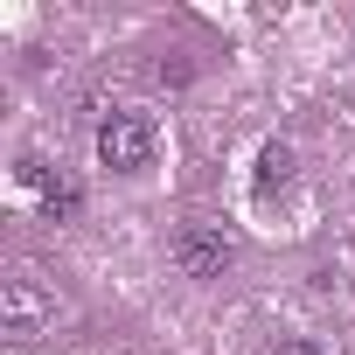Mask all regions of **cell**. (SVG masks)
<instances>
[{
	"label": "cell",
	"mask_w": 355,
	"mask_h": 355,
	"mask_svg": "<svg viewBox=\"0 0 355 355\" xmlns=\"http://www.w3.org/2000/svg\"><path fill=\"white\" fill-rule=\"evenodd\" d=\"M153 146H160V132H153L146 112H105V125H98V160H105L112 174L153 167Z\"/></svg>",
	"instance_id": "obj_1"
},
{
	"label": "cell",
	"mask_w": 355,
	"mask_h": 355,
	"mask_svg": "<svg viewBox=\"0 0 355 355\" xmlns=\"http://www.w3.org/2000/svg\"><path fill=\"white\" fill-rule=\"evenodd\" d=\"M167 251H174V265H182L189 279H223V272L237 265V237H230L223 223H202V216L174 230V244H167Z\"/></svg>",
	"instance_id": "obj_2"
},
{
	"label": "cell",
	"mask_w": 355,
	"mask_h": 355,
	"mask_svg": "<svg viewBox=\"0 0 355 355\" xmlns=\"http://www.w3.org/2000/svg\"><path fill=\"white\" fill-rule=\"evenodd\" d=\"M49 320H56V293L35 272H8L0 279V327L8 334H42Z\"/></svg>",
	"instance_id": "obj_3"
},
{
	"label": "cell",
	"mask_w": 355,
	"mask_h": 355,
	"mask_svg": "<svg viewBox=\"0 0 355 355\" xmlns=\"http://www.w3.org/2000/svg\"><path fill=\"white\" fill-rule=\"evenodd\" d=\"M286 182H293V146H279V139H272V146L258 153V196H279Z\"/></svg>",
	"instance_id": "obj_4"
},
{
	"label": "cell",
	"mask_w": 355,
	"mask_h": 355,
	"mask_svg": "<svg viewBox=\"0 0 355 355\" xmlns=\"http://www.w3.org/2000/svg\"><path fill=\"white\" fill-rule=\"evenodd\" d=\"M77 209H84V189L70 182V174H56V182L42 189V216H49V223H70Z\"/></svg>",
	"instance_id": "obj_5"
},
{
	"label": "cell",
	"mask_w": 355,
	"mask_h": 355,
	"mask_svg": "<svg viewBox=\"0 0 355 355\" xmlns=\"http://www.w3.org/2000/svg\"><path fill=\"white\" fill-rule=\"evenodd\" d=\"M15 182H21V189H35V196H42V189H49V182H56V174H49V160H42V153H21V160H15Z\"/></svg>",
	"instance_id": "obj_6"
},
{
	"label": "cell",
	"mask_w": 355,
	"mask_h": 355,
	"mask_svg": "<svg viewBox=\"0 0 355 355\" xmlns=\"http://www.w3.org/2000/svg\"><path fill=\"white\" fill-rule=\"evenodd\" d=\"M279 355H320V348H313L306 334H293V341H279Z\"/></svg>",
	"instance_id": "obj_7"
}]
</instances>
